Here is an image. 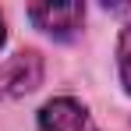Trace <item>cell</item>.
I'll return each mask as SVG.
<instances>
[{"label":"cell","mask_w":131,"mask_h":131,"mask_svg":"<svg viewBox=\"0 0 131 131\" xmlns=\"http://www.w3.org/2000/svg\"><path fill=\"white\" fill-rule=\"evenodd\" d=\"M43 82V60L36 50H21L0 64V99L25 96Z\"/></svg>","instance_id":"cell-1"},{"label":"cell","mask_w":131,"mask_h":131,"mask_svg":"<svg viewBox=\"0 0 131 131\" xmlns=\"http://www.w3.org/2000/svg\"><path fill=\"white\" fill-rule=\"evenodd\" d=\"M28 18L53 39H74L85 21V7L82 4H32Z\"/></svg>","instance_id":"cell-2"},{"label":"cell","mask_w":131,"mask_h":131,"mask_svg":"<svg viewBox=\"0 0 131 131\" xmlns=\"http://www.w3.org/2000/svg\"><path fill=\"white\" fill-rule=\"evenodd\" d=\"M39 128L43 131H99L96 121L89 117V110L71 96H57L39 110Z\"/></svg>","instance_id":"cell-3"},{"label":"cell","mask_w":131,"mask_h":131,"mask_svg":"<svg viewBox=\"0 0 131 131\" xmlns=\"http://www.w3.org/2000/svg\"><path fill=\"white\" fill-rule=\"evenodd\" d=\"M117 64H121V82H124V89L131 92V18H128V25H124V32H121Z\"/></svg>","instance_id":"cell-4"},{"label":"cell","mask_w":131,"mask_h":131,"mask_svg":"<svg viewBox=\"0 0 131 131\" xmlns=\"http://www.w3.org/2000/svg\"><path fill=\"white\" fill-rule=\"evenodd\" d=\"M4 39H7V32H4V14H0V46H4Z\"/></svg>","instance_id":"cell-5"}]
</instances>
